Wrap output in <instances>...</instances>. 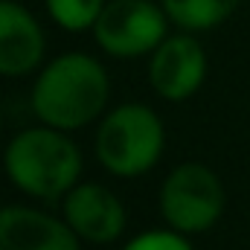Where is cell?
<instances>
[{"mask_svg": "<svg viewBox=\"0 0 250 250\" xmlns=\"http://www.w3.org/2000/svg\"><path fill=\"white\" fill-rule=\"evenodd\" d=\"M172 21L157 0H108L93 23V41L111 59L151 56L169 35Z\"/></svg>", "mask_w": 250, "mask_h": 250, "instance_id": "cell-5", "label": "cell"}, {"mask_svg": "<svg viewBox=\"0 0 250 250\" xmlns=\"http://www.w3.org/2000/svg\"><path fill=\"white\" fill-rule=\"evenodd\" d=\"M3 169L23 195L35 201H59L79 184L82 151L67 131L38 125L9 140Z\"/></svg>", "mask_w": 250, "mask_h": 250, "instance_id": "cell-2", "label": "cell"}, {"mask_svg": "<svg viewBox=\"0 0 250 250\" xmlns=\"http://www.w3.org/2000/svg\"><path fill=\"white\" fill-rule=\"evenodd\" d=\"M0 128H3V105H0Z\"/></svg>", "mask_w": 250, "mask_h": 250, "instance_id": "cell-13", "label": "cell"}, {"mask_svg": "<svg viewBox=\"0 0 250 250\" xmlns=\"http://www.w3.org/2000/svg\"><path fill=\"white\" fill-rule=\"evenodd\" d=\"M123 250H192L189 239L178 230H148V233H140L134 236Z\"/></svg>", "mask_w": 250, "mask_h": 250, "instance_id": "cell-12", "label": "cell"}, {"mask_svg": "<svg viewBox=\"0 0 250 250\" xmlns=\"http://www.w3.org/2000/svg\"><path fill=\"white\" fill-rule=\"evenodd\" d=\"M0 250H6V248H3V245H0Z\"/></svg>", "mask_w": 250, "mask_h": 250, "instance_id": "cell-14", "label": "cell"}, {"mask_svg": "<svg viewBox=\"0 0 250 250\" xmlns=\"http://www.w3.org/2000/svg\"><path fill=\"white\" fill-rule=\"evenodd\" d=\"M64 218L35 207H0V245L6 250H82Z\"/></svg>", "mask_w": 250, "mask_h": 250, "instance_id": "cell-9", "label": "cell"}, {"mask_svg": "<svg viewBox=\"0 0 250 250\" xmlns=\"http://www.w3.org/2000/svg\"><path fill=\"white\" fill-rule=\"evenodd\" d=\"M108 96L111 79L99 59L87 53H62L38 70L29 105L41 125L70 134L99 120Z\"/></svg>", "mask_w": 250, "mask_h": 250, "instance_id": "cell-1", "label": "cell"}, {"mask_svg": "<svg viewBox=\"0 0 250 250\" xmlns=\"http://www.w3.org/2000/svg\"><path fill=\"white\" fill-rule=\"evenodd\" d=\"M108 0H44V9L64 32H90Z\"/></svg>", "mask_w": 250, "mask_h": 250, "instance_id": "cell-11", "label": "cell"}, {"mask_svg": "<svg viewBox=\"0 0 250 250\" xmlns=\"http://www.w3.org/2000/svg\"><path fill=\"white\" fill-rule=\"evenodd\" d=\"M47 35L38 18L18 0H0V76L21 79L41 70Z\"/></svg>", "mask_w": 250, "mask_h": 250, "instance_id": "cell-8", "label": "cell"}, {"mask_svg": "<svg viewBox=\"0 0 250 250\" xmlns=\"http://www.w3.org/2000/svg\"><path fill=\"white\" fill-rule=\"evenodd\" d=\"M207 79V53L192 32H169L148 56V84L169 102H184L201 90Z\"/></svg>", "mask_w": 250, "mask_h": 250, "instance_id": "cell-6", "label": "cell"}, {"mask_svg": "<svg viewBox=\"0 0 250 250\" xmlns=\"http://www.w3.org/2000/svg\"><path fill=\"white\" fill-rule=\"evenodd\" d=\"M166 148L163 120L143 102H125L102 117L96 157L117 178H140L157 166Z\"/></svg>", "mask_w": 250, "mask_h": 250, "instance_id": "cell-3", "label": "cell"}, {"mask_svg": "<svg viewBox=\"0 0 250 250\" xmlns=\"http://www.w3.org/2000/svg\"><path fill=\"white\" fill-rule=\"evenodd\" d=\"M172 21L175 29L181 32H209L230 21L242 0H157Z\"/></svg>", "mask_w": 250, "mask_h": 250, "instance_id": "cell-10", "label": "cell"}, {"mask_svg": "<svg viewBox=\"0 0 250 250\" xmlns=\"http://www.w3.org/2000/svg\"><path fill=\"white\" fill-rule=\"evenodd\" d=\"M64 221L82 242L108 245L125 230L123 201L102 184H76L64 195Z\"/></svg>", "mask_w": 250, "mask_h": 250, "instance_id": "cell-7", "label": "cell"}, {"mask_svg": "<svg viewBox=\"0 0 250 250\" xmlns=\"http://www.w3.org/2000/svg\"><path fill=\"white\" fill-rule=\"evenodd\" d=\"M221 212L224 187L209 166L187 160L166 175L160 187V215L172 230L184 236L207 233L221 218Z\"/></svg>", "mask_w": 250, "mask_h": 250, "instance_id": "cell-4", "label": "cell"}]
</instances>
